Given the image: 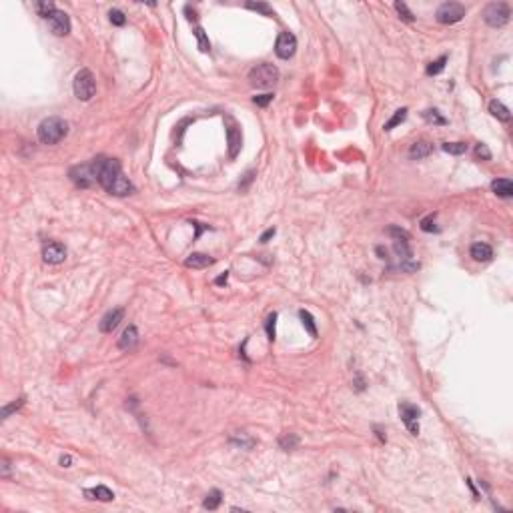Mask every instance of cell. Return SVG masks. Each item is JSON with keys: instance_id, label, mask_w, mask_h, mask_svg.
<instances>
[{"instance_id": "41", "label": "cell", "mask_w": 513, "mask_h": 513, "mask_svg": "<svg viewBox=\"0 0 513 513\" xmlns=\"http://www.w3.org/2000/svg\"><path fill=\"white\" fill-rule=\"evenodd\" d=\"M271 237H275V229H269V231H265V233L261 235V239H259V240H261V243H267V240H269Z\"/></svg>"}, {"instance_id": "38", "label": "cell", "mask_w": 513, "mask_h": 513, "mask_svg": "<svg viewBox=\"0 0 513 513\" xmlns=\"http://www.w3.org/2000/svg\"><path fill=\"white\" fill-rule=\"evenodd\" d=\"M387 233H389L391 237H393V240H395V239H405V240H409V233L403 231V229H399V227H389Z\"/></svg>"}, {"instance_id": "1", "label": "cell", "mask_w": 513, "mask_h": 513, "mask_svg": "<svg viewBox=\"0 0 513 513\" xmlns=\"http://www.w3.org/2000/svg\"><path fill=\"white\" fill-rule=\"evenodd\" d=\"M93 169H95V174H97V183L106 191L110 193L112 185L118 180V176L123 174V169H120V163L116 159H106V157H97L93 161Z\"/></svg>"}, {"instance_id": "12", "label": "cell", "mask_w": 513, "mask_h": 513, "mask_svg": "<svg viewBox=\"0 0 513 513\" xmlns=\"http://www.w3.org/2000/svg\"><path fill=\"white\" fill-rule=\"evenodd\" d=\"M42 259H44L48 265H60V263L67 259V249H65V245H63V243H56V240H52V243L44 245V249H42Z\"/></svg>"}, {"instance_id": "9", "label": "cell", "mask_w": 513, "mask_h": 513, "mask_svg": "<svg viewBox=\"0 0 513 513\" xmlns=\"http://www.w3.org/2000/svg\"><path fill=\"white\" fill-rule=\"evenodd\" d=\"M275 52H277L279 58L289 60V58L297 52V38H295V34L289 33V30L281 33V34L277 36V42H275Z\"/></svg>"}, {"instance_id": "15", "label": "cell", "mask_w": 513, "mask_h": 513, "mask_svg": "<svg viewBox=\"0 0 513 513\" xmlns=\"http://www.w3.org/2000/svg\"><path fill=\"white\" fill-rule=\"evenodd\" d=\"M469 253H471V259L477 263H487L493 257V249L487 243H473Z\"/></svg>"}, {"instance_id": "43", "label": "cell", "mask_w": 513, "mask_h": 513, "mask_svg": "<svg viewBox=\"0 0 513 513\" xmlns=\"http://www.w3.org/2000/svg\"><path fill=\"white\" fill-rule=\"evenodd\" d=\"M60 465H63V467H70V457H68V455H63V457H60Z\"/></svg>"}, {"instance_id": "27", "label": "cell", "mask_w": 513, "mask_h": 513, "mask_svg": "<svg viewBox=\"0 0 513 513\" xmlns=\"http://www.w3.org/2000/svg\"><path fill=\"white\" fill-rule=\"evenodd\" d=\"M275 325H277V313H271L269 319H267V323H265L269 341H275V337H277V329H275Z\"/></svg>"}, {"instance_id": "37", "label": "cell", "mask_w": 513, "mask_h": 513, "mask_svg": "<svg viewBox=\"0 0 513 513\" xmlns=\"http://www.w3.org/2000/svg\"><path fill=\"white\" fill-rule=\"evenodd\" d=\"M421 229H423L425 233H433V231L437 233L439 229L435 227V215H429L427 219H423V221H421Z\"/></svg>"}, {"instance_id": "25", "label": "cell", "mask_w": 513, "mask_h": 513, "mask_svg": "<svg viewBox=\"0 0 513 513\" xmlns=\"http://www.w3.org/2000/svg\"><path fill=\"white\" fill-rule=\"evenodd\" d=\"M423 118L427 120V123H431V125H447V118L441 116L437 108H427V110H423Z\"/></svg>"}, {"instance_id": "20", "label": "cell", "mask_w": 513, "mask_h": 513, "mask_svg": "<svg viewBox=\"0 0 513 513\" xmlns=\"http://www.w3.org/2000/svg\"><path fill=\"white\" fill-rule=\"evenodd\" d=\"M489 112H491L497 120H501V123H509V120H511L509 108H507L503 103H499V101H491V103H489Z\"/></svg>"}, {"instance_id": "35", "label": "cell", "mask_w": 513, "mask_h": 513, "mask_svg": "<svg viewBox=\"0 0 513 513\" xmlns=\"http://www.w3.org/2000/svg\"><path fill=\"white\" fill-rule=\"evenodd\" d=\"M475 157H477V159H483V161H489V159H491V150L487 148V144L479 142V144L475 146Z\"/></svg>"}, {"instance_id": "32", "label": "cell", "mask_w": 513, "mask_h": 513, "mask_svg": "<svg viewBox=\"0 0 513 513\" xmlns=\"http://www.w3.org/2000/svg\"><path fill=\"white\" fill-rule=\"evenodd\" d=\"M34 8H36V12L42 16V18H48L54 10H56V6L52 4V2H36L34 4Z\"/></svg>"}, {"instance_id": "34", "label": "cell", "mask_w": 513, "mask_h": 513, "mask_svg": "<svg viewBox=\"0 0 513 513\" xmlns=\"http://www.w3.org/2000/svg\"><path fill=\"white\" fill-rule=\"evenodd\" d=\"M445 63H447V56H441V58L433 60V63L427 67V74H439L445 68Z\"/></svg>"}, {"instance_id": "28", "label": "cell", "mask_w": 513, "mask_h": 513, "mask_svg": "<svg viewBox=\"0 0 513 513\" xmlns=\"http://www.w3.org/2000/svg\"><path fill=\"white\" fill-rule=\"evenodd\" d=\"M195 36H197V40H199V48H201V52H208L210 50V42H208V38H206V34H205V30L199 26V28H195Z\"/></svg>"}, {"instance_id": "19", "label": "cell", "mask_w": 513, "mask_h": 513, "mask_svg": "<svg viewBox=\"0 0 513 513\" xmlns=\"http://www.w3.org/2000/svg\"><path fill=\"white\" fill-rule=\"evenodd\" d=\"M84 495L88 499H99V501H112L114 499V493L106 485H97L93 489H84Z\"/></svg>"}, {"instance_id": "3", "label": "cell", "mask_w": 513, "mask_h": 513, "mask_svg": "<svg viewBox=\"0 0 513 513\" xmlns=\"http://www.w3.org/2000/svg\"><path fill=\"white\" fill-rule=\"evenodd\" d=\"M277 80H279V68L275 65H269V63L257 65L249 72V82L255 88H269V86L277 84Z\"/></svg>"}, {"instance_id": "7", "label": "cell", "mask_w": 513, "mask_h": 513, "mask_svg": "<svg viewBox=\"0 0 513 513\" xmlns=\"http://www.w3.org/2000/svg\"><path fill=\"white\" fill-rule=\"evenodd\" d=\"M463 16H465V6L459 2H443L435 12L437 22H441V24H455Z\"/></svg>"}, {"instance_id": "13", "label": "cell", "mask_w": 513, "mask_h": 513, "mask_svg": "<svg viewBox=\"0 0 513 513\" xmlns=\"http://www.w3.org/2000/svg\"><path fill=\"white\" fill-rule=\"evenodd\" d=\"M123 319H125V309H123V307H116V309L108 311V313L101 319L99 329L103 331V333H112V331L120 325V321H123Z\"/></svg>"}, {"instance_id": "18", "label": "cell", "mask_w": 513, "mask_h": 513, "mask_svg": "<svg viewBox=\"0 0 513 513\" xmlns=\"http://www.w3.org/2000/svg\"><path fill=\"white\" fill-rule=\"evenodd\" d=\"M215 261L210 259L208 255L205 253H191L187 259H185V265L191 267V269H206L208 265H213Z\"/></svg>"}, {"instance_id": "33", "label": "cell", "mask_w": 513, "mask_h": 513, "mask_svg": "<svg viewBox=\"0 0 513 513\" xmlns=\"http://www.w3.org/2000/svg\"><path fill=\"white\" fill-rule=\"evenodd\" d=\"M395 10L399 12V16H401L405 22H413V20H415L413 12L407 8V4H405V2H395Z\"/></svg>"}, {"instance_id": "10", "label": "cell", "mask_w": 513, "mask_h": 513, "mask_svg": "<svg viewBox=\"0 0 513 513\" xmlns=\"http://www.w3.org/2000/svg\"><path fill=\"white\" fill-rule=\"evenodd\" d=\"M46 20H48V28L52 30V34H56V36H67V34L70 33V18H68L67 12L54 10Z\"/></svg>"}, {"instance_id": "16", "label": "cell", "mask_w": 513, "mask_h": 513, "mask_svg": "<svg viewBox=\"0 0 513 513\" xmlns=\"http://www.w3.org/2000/svg\"><path fill=\"white\" fill-rule=\"evenodd\" d=\"M433 153V144L427 142V140H419V142H413L411 148H409V159L413 161H419V159H425Z\"/></svg>"}, {"instance_id": "36", "label": "cell", "mask_w": 513, "mask_h": 513, "mask_svg": "<svg viewBox=\"0 0 513 513\" xmlns=\"http://www.w3.org/2000/svg\"><path fill=\"white\" fill-rule=\"evenodd\" d=\"M22 405H24V399H18V401H14V403H10V405L2 407V419H8V417H10V413L18 411Z\"/></svg>"}, {"instance_id": "2", "label": "cell", "mask_w": 513, "mask_h": 513, "mask_svg": "<svg viewBox=\"0 0 513 513\" xmlns=\"http://www.w3.org/2000/svg\"><path fill=\"white\" fill-rule=\"evenodd\" d=\"M68 133V125L67 120H63L60 116H48L44 118L42 123L38 125L36 129V135H38V140L42 144H56L60 142Z\"/></svg>"}, {"instance_id": "39", "label": "cell", "mask_w": 513, "mask_h": 513, "mask_svg": "<svg viewBox=\"0 0 513 513\" xmlns=\"http://www.w3.org/2000/svg\"><path fill=\"white\" fill-rule=\"evenodd\" d=\"M271 101H273V95H271V93H267V95H259V97L253 99V103H255L257 106H267Z\"/></svg>"}, {"instance_id": "14", "label": "cell", "mask_w": 513, "mask_h": 513, "mask_svg": "<svg viewBox=\"0 0 513 513\" xmlns=\"http://www.w3.org/2000/svg\"><path fill=\"white\" fill-rule=\"evenodd\" d=\"M137 345H138V329H137L135 325H129V327L123 331L120 339H118V349L133 351Z\"/></svg>"}, {"instance_id": "40", "label": "cell", "mask_w": 513, "mask_h": 513, "mask_svg": "<svg viewBox=\"0 0 513 513\" xmlns=\"http://www.w3.org/2000/svg\"><path fill=\"white\" fill-rule=\"evenodd\" d=\"M253 176H255V171H249V172L245 174V180H243V183H239V189H247V185L253 180Z\"/></svg>"}, {"instance_id": "26", "label": "cell", "mask_w": 513, "mask_h": 513, "mask_svg": "<svg viewBox=\"0 0 513 513\" xmlns=\"http://www.w3.org/2000/svg\"><path fill=\"white\" fill-rule=\"evenodd\" d=\"M441 148L449 155H463L467 153V144L465 142H443Z\"/></svg>"}, {"instance_id": "44", "label": "cell", "mask_w": 513, "mask_h": 513, "mask_svg": "<svg viewBox=\"0 0 513 513\" xmlns=\"http://www.w3.org/2000/svg\"><path fill=\"white\" fill-rule=\"evenodd\" d=\"M227 279H229V273H227V271H225V275H221V277H219V279H217L215 283H217V285H223V283H227Z\"/></svg>"}, {"instance_id": "5", "label": "cell", "mask_w": 513, "mask_h": 513, "mask_svg": "<svg viewBox=\"0 0 513 513\" xmlns=\"http://www.w3.org/2000/svg\"><path fill=\"white\" fill-rule=\"evenodd\" d=\"M509 18H511V8L507 2H491L483 10V20L493 28L505 26L509 22Z\"/></svg>"}, {"instance_id": "30", "label": "cell", "mask_w": 513, "mask_h": 513, "mask_svg": "<svg viewBox=\"0 0 513 513\" xmlns=\"http://www.w3.org/2000/svg\"><path fill=\"white\" fill-rule=\"evenodd\" d=\"M108 18H110V22H112L114 26H125V24H127V16H125V12H123V10H118V8H112V10L108 12Z\"/></svg>"}, {"instance_id": "8", "label": "cell", "mask_w": 513, "mask_h": 513, "mask_svg": "<svg viewBox=\"0 0 513 513\" xmlns=\"http://www.w3.org/2000/svg\"><path fill=\"white\" fill-rule=\"evenodd\" d=\"M399 417L403 419L405 427L409 429L411 435H417L419 433V417H421V409L409 401H403L399 403Z\"/></svg>"}, {"instance_id": "4", "label": "cell", "mask_w": 513, "mask_h": 513, "mask_svg": "<svg viewBox=\"0 0 513 513\" xmlns=\"http://www.w3.org/2000/svg\"><path fill=\"white\" fill-rule=\"evenodd\" d=\"M72 88H74V97L82 103L90 101L97 93V80H95V74L90 72L88 68H82L76 72L74 76V82H72Z\"/></svg>"}, {"instance_id": "24", "label": "cell", "mask_w": 513, "mask_h": 513, "mask_svg": "<svg viewBox=\"0 0 513 513\" xmlns=\"http://www.w3.org/2000/svg\"><path fill=\"white\" fill-rule=\"evenodd\" d=\"M299 317H301V321H303V327L307 329V333L315 339L317 337V325H315V319H313V315L309 313V311H301L299 313Z\"/></svg>"}, {"instance_id": "42", "label": "cell", "mask_w": 513, "mask_h": 513, "mask_svg": "<svg viewBox=\"0 0 513 513\" xmlns=\"http://www.w3.org/2000/svg\"><path fill=\"white\" fill-rule=\"evenodd\" d=\"M8 473H10V461L4 457L2 459V477H8Z\"/></svg>"}, {"instance_id": "6", "label": "cell", "mask_w": 513, "mask_h": 513, "mask_svg": "<svg viewBox=\"0 0 513 513\" xmlns=\"http://www.w3.org/2000/svg\"><path fill=\"white\" fill-rule=\"evenodd\" d=\"M68 176H70L72 183H74L76 187H80V189H88V187H93V185L97 183V174H95L93 163L72 167V169L68 171Z\"/></svg>"}, {"instance_id": "29", "label": "cell", "mask_w": 513, "mask_h": 513, "mask_svg": "<svg viewBox=\"0 0 513 513\" xmlns=\"http://www.w3.org/2000/svg\"><path fill=\"white\" fill-rule=\"evenodd\" d=\"M231 443H237V445L245 447V449H251V447L255 445V441H253L251 437H247L245 433H235V435L231 437Z\"/></svg>"}, {"instance_id": "11", "label": "cell", "mask_w": 513, "mask_h": 513, "mask_svg": "<svg viewBox=\"0 0 513 513\" xmlns=\"http://www.w3.org/2000/svg\"><path fill=\"white\" fill-rule=\"evenodd\" d=\"M227 144H229V157L237 159V155L240 153V146H243V135H240V129L237 127V123L233 118L227 120Z\"/></svg>"}, {"instance_id": "23", "label": "cell", "mask_w": 513, "mask_h": 513, "mask_svg": "<svg viewBox=\"0 0 513 513\" xmlns=\"http://www.w3.org/2000/svg\"><path fill=\"white\" fill-rule=\"evenodd\" d=\"M299 443H301V439H299L295 433H285V435L279 439V445H281L283 451H295V449L299 447Z\"/></svg>"}, {"instance_id": "21", "label": "cell", "mask_w": 513, "mask_h": 513, "mask_svg": "<svg viewBox=\"0 0 513 513\" xmlns=\"http://www.w3.org/2000/svg\"><path fill=\"white\" fill-rule=\"evenodd\" d=\"M407 112H409V110H407L405 106H403V108H399V110H395V114L391 116V118L387 120V123L383 125V131H393L395 127H399V125L403 123V120L407 118Z\"/></svg>"}, {"instance_id": "31", "label": "cell", "mask_w": 513, "mask_h": 513, "mask_svg": "<svg viewBox=\"0 0 513 513\" xmlns=\"http://www.w3.org/2000/svg\"><path fill=\"white\" fill-rule=\"evenodd\" d=\"M247 8L257 10V12L265 14V16H273V8H271L267 2H247Z\"/></svg>"}, {"instance_id": "17", "label": "cell", "mask_w": 513, "mask_h": 513, "mask_svg": "<svg viewBox=\"0 0 513 513\" xmlns=\"http://www.w3.org/2000/svg\"><path fill=\"white\" fill-rule=\"evenodd\" d=\"M491 191L501 197V199H511L513 197V183L511 178H495L491 183Z\"/></svg>"}, {"instance_id": "22", "label": "cell", "mask_w": 513, "mask_h": 513, "mask_svg": "<svg viewBox=\"0 0 513 513\" xmlns=\"http://www.w3.org/2000/svg\"><path fill=\"white\" fill-rule=\"evenodd\" d=\"M221 501H223V493L219 491V489H213L206 497H205V501H203V507L205 509H208V511H215L219 505H221Z\"/></svg>"}]
</instances>
